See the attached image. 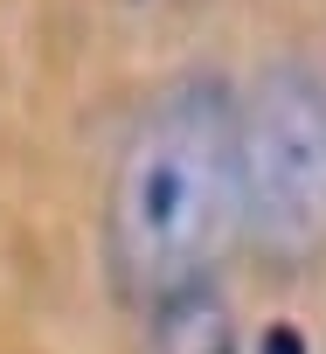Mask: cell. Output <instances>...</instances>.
Masks as SVG:
<instances>
[{"label":"cell","instance_id":"3957f363","mask_svg":"<svg viewBox=\"0 0 326 354\" xmlns=\"http://www.w3.org/2000/svg\"><path fill=\"white\" fill-rule=\"evenodd\" d=\"M146 354H236V313L209 278H188L146 306Z\"/></svg>","mask_w":326,"mask_h":354},{"label":"cell","instance_id":"7a4b0ae2","mask_svg":"<svg viewBox=\"0 0 326 354\" xmlns=\"http://www.w3.org/2000/svg\"><path fill=\"white\" fill-rule=\"evenodd\" d=\"M236 230L271 271L326 257V77L271 63L236 91Z\"/></svg>","mask_w":326,"mask_h":354},{"label":"cell","instance_id":"6da1fadb","mask_svg":"<svg viewBox=\"0 0 326 354\" xmlns=\"http://www.w3.org/2000/svg\"><path fill=\"white\" fill-rule=\"evenodd\" d=\"M236 230V91L229 77H174L111 146L104 174V271L125 306H153L215 271Z\"/></svg>","mask_w":326,"mask_h":354}]
</instances>
